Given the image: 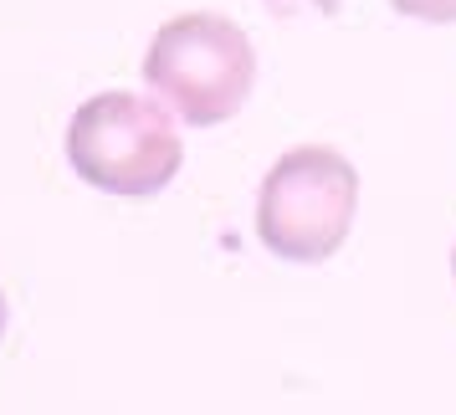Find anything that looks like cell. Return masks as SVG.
Segmentation results:
<instances>
[{"label":"cell","instance_id":"obj_2","mask_svg":"<svg viewBox=\"0 0 456 415\" xmlns=\"http://www.w3.org/2000/svg\"><path fill=\"white\" fill-rule=\"evenodd\" d=\"M67 165L77 169V180L103 195L144 200L180 175L185 144L180 128L159 103H149L139 93H93L72 124H67Z\"/></svg>","mask_w":456,"mask_h":415},{"label":"cell","instance_id":"obj_4","mask_svg":"<svg viewBox=\"0 0 456 415\" xmlns=\"http://www.w3.org/2000/svg\"><path fill=\"white\" fill-rule=\"evenodd\" d=\"M405 21H426V26H456V0H390Z\"/></svg>","mask_w":456,"mask_h":415},{"label":"cell","instance_id":"obj_6","mask_svg":"<svg viewBox=\"0 0 456 415\" xmlns=\"http://www.w3.org/2000/svg\"><path fill=\"white\" fill-rule=\"evenodd\" d=\"M0 333H5V292H0Z\"/></svg>","mask_w":456,"mask_h":415},{"label":"cell","instance_id":"obj_3","mask_svg":"<svg viewBox=\"0 0 456 415\" xmlns=\"http://www.w3.org/2000/svg\"><path fill=\"white\" fill-rule=\"evenodd\" d=\"M359 210V169L329 144L288 149L262 180L256 236L277 262L313 267L349 241Z\"/></svg>","mask_w":456,"mask_h":415},{"label":"cell","instance_id":"obj_5","mask_svg":"<svg viewBox=\"0 0 456 415\" xmlns=\"http://www.w3.org/2000/svg\"><path fill=\"white\" fill-rule=\"evenodd\" d=\"M267 5H297V0H267ZM308 5H318V11H323V16H333V11H338V5H344V0H308Z\"/></svg>","mask_w":456,"mask_h":415},{"label":"cell","instance_id":"obj_7","mask_svg":"<svg viewBox=\"0 0 456 415\" xmlns=\"http://www.w3.org/2000/svg\"><path fill=\"white\" fill-rule=\"evenodd\" d=\"M452 272H456V251H452Z\"/></svg>","mask_w":456,"mask_h":415},{"label":"cell","instance_id":"obj_1","mask_svg":"<svg viewBox=\"0 0 456 415\" xmlns=\"http://www.w3.org/2000/svg\"><path fill=\"white\" fill-rule=\"evenodd\" d=\"M144 83L175 118L216 128L236 118L256 83V52L241 26L221 11H185L144 46Z\"/></svg>","mask_w":456,"mask_h":415}]
</instances>
